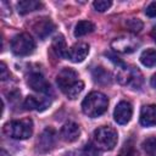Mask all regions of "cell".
<instances>
[{
	"mask_svg": "<svg viewBox=\"0 0 156 156\" xmlns=\"http://www.w3.org/2000/svg\"><path fill=\"white\" fill-rule=\"evenodd\" d=\"M27 84L38 93H43V94H48L51 91V87L49 84V82L44 78L43 74L38 73V72H33L28 76L27 78Z\"/></svg>",
	"mask_w": 156,
	"mask_h": 156,
	"instance_id": "obj_10",
	"label": "cell"
},
{
	"mask_svg": "<svg viewBox=\"0 0 156 156\" xmlns=\"http://www.w3.org/2000/svg\"><path fill=\"white\" fill-rule=\"evenodd\" d=\"M111 46L113 48V50L118 51V52H123V54H130L133 52L138 46H139V41L130 35H123L119 38H116L112 43Z\"/></svg>",
	"mask_w": 156,
	"mask_h": 156,
	"instance_id": "obj_7",
	"label": "cell"
},
{
	"mask_svg": "<svg viewBox=\"0 0 156 156\" xmlns=\"http://www.w3.org/2000/svg\"><path fill=\"white\" fill-rule=\"evenodd\" d=\"M56 143V133L52 128H46L43 130L40 136L37 141V151L39 152H48L50 151Z\"/></svg>",
	"mask_w": 156,
	"mask_h": 156,
	"instance_id": "obj_9",
	"label": "cell"
},
{
	"mask_svg": "<svg viewBox=\"0 0 156 156\" xmlns=\"http://www.w3.org/2000/svg\"><path fill=\"white\" fill-rule=\"evenodd\" d=\"M60 135H61L62 140H65L66 143H73L79 138L80 128L74 122H67L62 126V128L60 130Z\"/></svg>",
	"mask_w": 156,
	"mask_h": 156,
	"instance_id": "obj_13",
	"label": "cell"
},
{
	"mask_svg": "<svg viewBox=\"0 0 156 156\" xmlns=\"http://www.w3.org/2000/svg\"><path fill=\"white\" fill-rule=\"evenodd\" d=\"M140 124L144 127L156 126V105H145L141 107Z\"/></svg>",
	"mask_w": 156,
	"mask_h": 156,
	"instance_id": "obj_15",
	"label": "cell"
},
{
	"mask_svg": "<svg viewBox=\"0 0 156 156\" xmlns=\"http://www.w3.org/2000/svg\"><path fill=\"white\" fill-rule=\"evenodd\" d=\"M56 83L60 90L68 99H77L84 89V83L79 79L78 73L72 68H63L56 77Z\"/></svg>",
	"mask_w": 156,
	"mask_h": 156,
	"instance_id": "obj_1",
	"label": "cell"
},
{
	"mask_svg": "<svg viewBox=\"0 0 156 156\" xmlns=\"http://www.w3.org/2000/svg\"><path fill=\"white\" fill-rule=\"evenodd\" d=\"M51 105V100L45 96V98H37V96H27L24 100V107L27 110H37V111H44Z\"/></svg>",
	"mask_w": 156,
	"mask_h": 156,
	"instance_id": "obj_14",
	"label": "cell"
},
{
	"mask_svg": "<svg viewBox=\"0 0 156 156\" xmlns=\"http://www.w3.org/2000/svg\"><path fill=\"white\" fill-rule=\"evenodd\" d=\"M32 29L37 37H39L40 39H45L48 35H50L54 32L55 24L49 17H40L33 22Z\"/></svg>",
	"mask_w": 156,
	"mask_h": 156,
	"instance_id": "obj_8",
	"label": "cell"
},
{
	"mask_svg": "<svg viewBox=\"0 0 156 156\" xmlns=\"http://www.w3.org/2000/svg\"><path fill=\"white\" fill-rule=\"evenodd\" d=\"M151 37L154 38V40L156 41V26L152 28V30H151Z\"/></svg>",
	"mask_w": 156,
	"mask_h": 156,
	"instance_id": "obj_29",
	"label": "cell"
},
{
	"mask_svg": "<svg viewBox=\"0 0 156 156\" xmlns=\"http://www.w3.org/2000/svg\"><path fill=\"white\" fill-rule=\"evenodd\" d=\"M94 29H95V26H94L93 22H90V21H79L74 27V37L79 38V37L87 35V34L94 32Z\"/></svg>",
	"mask_w": 156,
	"mask_h": 156,
	"instance_id": "obj_18",
	"label": "cell"
},
{
	"mask_svg": "<svg viewBox=\"0 0 156 156\" xmlns=\"http://www.w3.org/2000/svg\"><path fill=\"white\" fill-rule=\"evenodd\" d=\"M94 144L104 151L112 150L118 140V135L115 128L110 126H102L94 130Z\"/></svg>",
	"mask_w": 156,
	"mask_h": 156,
	"instance_id": "obj_4",
	"label": "cell"
},
{
	"mask_svg": "<svg viewBox=\"0 0 156 156\" xmlns=\"http://www.w3.org/2000/svg\"><path fill=\"white\" fill-rule=\"evenodd\" d=\"M118 156H139V154L132 145H124V147L119 151Z\"/></svg>",
	"mask_w": 156,
	"mask_h": 156,
	"instance_id": "obj_25",
	"label": "cell"
},
{
	"mask_svg": "<svg viewBox=\"0 0 156 156\" xmlns=\"http://www.w3.org/2000/svg\"><path fill=\"white\" fill-rule=\"evenodd\" d=\"M111 5H112V2L110 0H98V1H94L93 2L94 9L96 11H99V12H104V11L108 10L111 7Z\"/></svg>",
	"mask_w": 156,
	"mask_h": 156,
	"instance_id": "obj_24",
	"label": "cell"
},
{
	"mask_svg": "<svg viewBox=\"0 0 156 156\" xmlns=\"http://www.w3.org/2000/svg\"><path fill=\"white\" fill-rule=\"evenodd\" d=\"M118 72H117V80L123 84L128 85L132 89H139L143 83V76L141 72L133 66H127L122 63L118 66Z\"/></svg>",
	"mask_w": 156,
	"mask_h": 156,
	"instance_id": "obj_5",
	"label": "cell"
},
{
	"mask_svg": "<svg viewBox=\"0 0 156 156\" xmlns=\"http://www.w3.org/2000/svg\"><path fill=\"white\" fill-rule=\"evenodd\" d=\"M35 49V41L28 33H20L11 40V50L17 56H28Z\"/></svg>",
	"mask_w": 156,
	"mask_h": 156,
	"instance_id": "obj_6",
	"label": "cell"
},
{
	"mask_svg": "<svg viewBox=\"0 0 156 156\" xmlns=\"http://www.w3.org/2000/svg\"><path fill=\"white\" fill-rule=\"evenodd\" d=\"M150 84L154 87V88H156V73L151 77V80H150Z\"/></svg>",
	"mask_w": 156,
	"mask_h": 156,
	"instance_id": "obj_28",
	"label": "cell"
},
{
	"mask_svg": "<svg viewBox=\"0 0 156 156\" xmlns=\"http://www.w3.org/2000/svg\"><path fill=\"white\" fill-rule=\"evenodd\" d=\"M43 6V4L40 1H35V0H22L17 4V10L21 15H26L33 11L39 10Z\"/></svg>",
	"mask_w": 156,
	"mask_h": 156,
	"instance_id": "obj_16",
	"label": "cell"
},
{
	"mask_svg": "<svg viewBox=\"0 0 156 156\" xmlns=\"http://www.w3.org/2000/svg\"><path fill=\"white\" fill-rule=\"evenodd\" d=\"M126 26L130 32H134V33H139L143 29V22L139 18H129V20H127Z\"/></svg>",
	"mask_w": 156,
	"mask_h": 156,
	"instance_id": "obj_22",
	"label": "cell"
},
{
	"mask_svg": "<svg viewBox=\"0 0 156 156\" xmlns=\"http://www.w3.org/2000/svg\"><path fill=\"white\" fill-rule=\"evenodd\" d=\"M133 115V107L128 101H121L117 104L113 111L115 121L118 124H127Z\"/></svg>",
	"mask_w": 156,
	"mask_h": 156,
	"instance_id": "obj_11",
	"label": "cell"
},
{
	"mask_svg": "<svg viewBox=\"0 0 156 156\" xmlns=\"http://www.w3.org/2000/svg\"><path fill=\"white\" fill-rule=\"evenodd\" d=\"M108 106V99L100 91H91L88 94L82 102V111L89 117L101 116Z\"/></svg>",
	"mask_w": 156,
	"mask_h": 156,
	"instance_id": "obj_2",
	"label": "cell"
},
{
	"mask_svg": "<svg viewBox=\"0 0 156 156\" xmlns=\"http://www.w3.org/2000/svg\"><path fill=\"white\" fill-rule=\"evenodd\" d=\"M145 13L149 17H156V2H151L146 9H145Z\"/></svg>",
	"mask_w": 156,
	"mask_h": 156,
	"instance_id": "obj_27",
	"label": "cell"
},
{
	"mask_svg": "<svg viewBox=\"0 0 156 156\" xmlns=\"http://www.w3.org/2000/svg\"><path fill=\"white\" fill-rule=\"evenodd\" d=\"M52 50L55 51V54L57 56L67 58L68 48H67V44H66V40H65L63 35H57V37L54 38V40H52Z\"/></svg>",
	"mask_w": 156,
	"mask_h": 156,
	"instance_id": "obj_17",
	"label": "cell"
},
{
	"mask_svg": "<svg viewBox=\"0 0 156 156\" xmlns=\"http://www.w3.org/2000/svg\"><path fill=\"white\" fill-rule=\"evenodd\" d=\"M83 156H100V149L94 143H87L83 149Z\"/></svg>",
	"mask_w": 156,
	"mask_h": 156,
	"instance_id": "obj_23",
	"label": "cell"
},
{
	"mask_svg": "<svg viewBox=\"0 0 156 156\" xmlns=\"http://www.w3.org/2000/svg\"><path fill=\"white\" fill-rule=\"evenodd\" d=\"M0 156H10V154H7L5 150H1L0 151Z\"/></svg>",
	"mask_w": 156,
	"mask_h": 156,
	"instance_id": "obj_30",
	"label": "cell"
},
{
	"mask_svg": "<svg viewBox=\"0 0 156 156\" xmlns=\"http://www.w3.org/2000/svg\"><path fill=\"white\" fill-rule=\"evenodd\" d=\"M0 78L1 80H6L7 78H10V72L7 71V67L4 62L0 63Z\"/></svg>",
	"mask_w": 156,
	"mask_h": 156,
	"instance_id": "obj_26",
	"label": "cell"
},
{
	"mask_svg": "<svg viewBox=\"0 0 156 156\" xmlns=\"http://www.w3.org/2000/svg\"><path fill=\"white\" fill-rule=\"evenodd\" d=\"M143 149L147 156H156V136H150L143 141Z\"/></svg>",
	"mask_w": 156,
	"mask_h": 156,
	"instance_id": "obj_21",
	"label": "cell"
},
{
	"mask_svg": "<svg viewBox=\"0 0 156 156\" xmlns=\"http://www.w3.org/2000/svg\"><path fill=\"white\" fill-rule=\"evenodd\" d=\"M140 62L146 67L156 66V50L155 49H146L140 55Z\"/></svg>",
	"mask_w": 156,
	"mask_h": 156,
	"instance_id": "obj_19",
	"label": "cell"
},
{
	"mask_svg": "<svg viewBox=\"0 0 156 156\" xmlns=\"http://www.w3.org/2000/svg\"><path fill=\"white\" fill-rule=\"evenodd\" d=\"M93 77H94V80L100 84H110L111 83V74L102 67H96L93 71Z\"/></svg>",
	"mask_w": 156,
	"mask_h": 156,
	"instance_id": "obj_20",
	"label": "cell"
},
{
	"mask_svg": "<svg viewBox=\"0 0 156 156\" xmlns=\"http://www.w3.org/2000/svg\"><path fill=\"white\" fill-rule=\"evenodd\" d=\"M2 132H4V134H6L10 138L24 140V139H28L29 136H32V134H33V122L30 118L10 121L4 124Z\"/></svg>",
	"mask_w": 156,
	"mask_h": 156,
	"instance_id": "obj_3",
	"label": "cell"
},
{
	"mask_svg": "<svg viewBox=\"0 0 156 156\" xmlns=\"http://www.w3.org/2000/svg\"><path fill=\"white\" fill-rule=\"evenodd\" d=\"M89 54V45L87 43H76L68 49L67 58L72 62H82Z\"/></svg>",
	"mask_w": 156,
	"mask_h": 156,
	"instance_id": "obj_12",
	"label": "cell"
}]
</instances>
